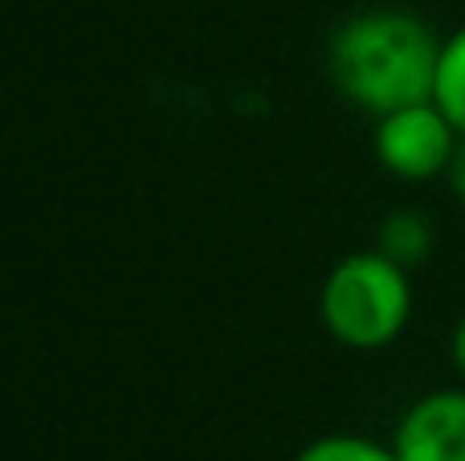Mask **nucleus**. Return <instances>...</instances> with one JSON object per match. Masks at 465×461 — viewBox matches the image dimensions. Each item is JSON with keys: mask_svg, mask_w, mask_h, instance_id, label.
Instances as JSON below:
<instances>
[{"mask_svg": "<svg viewBox=\"0 0 465 461\" xmlns=\"http://www.w3.org/2000/svg\"><path fill=\"white\" fill-rule=\"evenodd\" d=\"M441 41L433 25L409 8H368L335 29L327 65L339 94L380 119L433 98Z\"/></svg>", "mask_w": 465, "mask_h": 461, "instance_id": "nucleus-1", "label": "nucleus"}, {"mask_svg": "<svg viewBox=\"0 0 465 461\" xmlns=\"http://www.w3.org/2000/svg\"><path fill=\"white\" fill-rule=\"evenodd\" d=\"M319 315L331 339L355 351H380L401 339L412 315L409 270L380 250H363L335 261L322 278Z\"/></svg>", "mask_w": 465, "mask_h": 461, "instance_id": "nucleus-2", "label": "nucleus"}, {"mask_svg": "<svg viewBox=\"0 0 465 461\" xmlns=\"http://www.w3.org/2000/svg\"><path fill=\"white\" fill-rule=\"evenodd\" d=\"M458 139L461 131L429 98V103H412V106H401V111L380 114L371 147H376V160L388 176L409 180V184H425V180L445 176Z\"/></svg>", "mask_w": 465, "mask_h": 461, "instance_id": "nucleus-3", "label": "nucleus"}, {"mask_svg": "<svg viewBox=\"0 0 465 461\" xmlns=\"http://www.w3.org/2000/svg\"><path fill=\"white\" fill-rule=\"evenodd\" d=\"M401 461H465V388H437L409 405L392 433Z\"/></svg>", "mask_w": 465, "mask_h": 461, "instance_id": "nucleus-4", "label": "nucleus"}, {"mask_svg": "<svg viewBox=\"0 0 465 461\" xmlns=\"http://www.w3.org/2000/svg\"><path fill=\"white\" fill-rule=\"evenodd\" d=\"M376 250L384 253V258H392L396 266H404V270L420 266V261L433 253V221H429L425 212H417V209L388 212L384 225H380Z\"/></svg>", "mask_w": 465, "mask_h": 461, "instance_id": "nucleus-5", "label": "nucleus"}, {"mask_svg": "<svg viewBox=\"0 0 465 461\" xmlns=\"http://www.w3.org/2000/svg\"><path fill=\"white\" fill-rule=\"evenodd\" d=\"M433 103L450 114V123L465 135V25L441 41V62H437Z\"/></svg>", "mask_w": 465, "mask_h": 461, "instance_id": "nucleus-6", "label": "nucleus"}, {"mask_svg": "<svg viewBox=\"0 0 465 461\" xmlns=\"http://www.w3.org/2000/svg\"><path fill=\"white\" fill-rule=\"evenodd\" d=\"M294 461H401L392 446H380L371 437H355V433H331L302 449Z\"/></svg>", "mask_w": 465, "mask_h": 461, "instance_id": "nucleus-7", "label": "nucleus"}, {"mask_svg": "<svg viewBox=\"0 0 465 461\" xmlns=\"http://www.w3.org/2000/svg\"><path fill=\"white\" fill-rule=\"evenodd\" d=\"M445 180H450L453 196L465 204V135L458 139V147H453V160H450V168H445Z\"/></svg>", "mask_w": 465, "mask_h": 461, "instance_id": "nucleus-8", "label": "nucleus"}, {"mask_svg": "<svg viewBox=\"0 0 465 461\" xmlns=\"http://www.w3.org/2000/svg\"><path fill=\"white\" fill-rule=\"evenodd\" d=\"M450 356H453V364H458V372L465 376V315H461V323L453 327V339H450Z\"/></svg>", "mask_w": 465, "mask_h": 461, "instance_id": "nucleus-9", "label": "nucleus"}]
</instances>
